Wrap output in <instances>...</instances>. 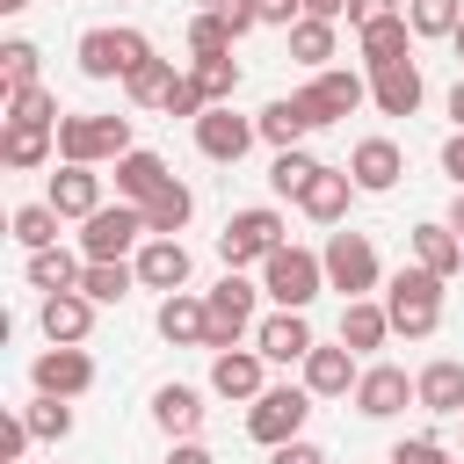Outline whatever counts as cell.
<instances>
[{
	"mask_svg": "<svg viewBox=\"0 0 464 464\" xmlns=\"http://www.w3.org/2000/svg\"><path fill=\"white\" fill-rule=\"evenodd\" d=\"M442 283H450V276H435V268H420V261L392 268V276H384V312H392V334L428 341V334L442 326Z\"/></svg>",
	"mask_w": 464,
	"mask_h": 464,
	"instance_id": "obj_1",
	"label": "cell"
},
{
	"mask_svg": "<svg viewBox=\"0 0 464 464\" xmlns=\"http://www.w3.org/2000/svg\"><path fill=\"white\" fill-rule=\"evenodd\" d=\"M319 290H326V261H319L312 246H290V239H283V246L261 261V297H276L283 312H304Z\"/></svg>",
	"mask_w": 464,
	"mask_h": 464,
	"instance_id": "obj_2",
	"label": "cell"
},
{
	"mask_svg": "<svg viewBox=\"0 0 464 464\" xmlns=\"http://www.w3.org/2000/svg\"><path fill=\"white\" fill-rule=\"evenodd\" d=\"M72 58H80V72H87V80H130V72L152 58V44H145V29L109 22V29H87V36L72 44Z\"/></svg>",
	"mask_w": 464,
	"mask_h": 464,
	"instance_id": "obj_3",
	"label": "cell"
},
{
	"mask_svg": "<svg viewBox=\"0 0 464 464\" xmlns=\"http://www.w3.org/2000/svg\"><path fill=\"white\" fill-rule=\"evenodd\" d=\"M138 246H145V203H123V196H116V203H102V210L80 225V254H87V261H130Z\"/></svg>",
	"mask_w": 464,
	"mask_h": 464,
	"instance_id": "obj_4",
	"label": "cell"
},
{
	"mask_svg": "<svg viewBox=\"0 0 464 464\" xmlns=\"http://www.w3.org/2000/svg\"><path fill=\"white\" fill-rule=\"evenodd\" d=\"M276 246H283V210H268V203H246V210H232V218H225V232H218V254H225V268H261Z\"/></svg>",
	"mask_w": 464,
	"mask_h": 464,
	"instance_id": "obj_5",
	"label": "cell"
},
{
	"mask_svg": "<svg viewBox=\"0 0 464 464\" xmlns=\"http://www.w3.org/2000/svg\"><path fill=\"white\" fill-rule=\"evenodd\" d=\"M130 152V116H58V160L102 167Z\"/></svg>",
	"mask_w": 464,
	"mask_h": 464,
	"instance_id": "obj_6",
	"label": "cell"
},
{
	"mask_svg": "<svg viewBox=\"0 0 464 464\" xmlns=\"http://www.w3.org/2000/svg\"><path fill=\"white\" fill-rule=\"evenodd\" d=\"M319 261H326V290H341V297H370V290L384 283V268H377V246H370V232H326Z\"/></svg>",
	"mask_w": 464,
	"mask_h": 464,
	"instance_id": "obj_7",
	"label": "cell"
},
{
	"mask_svg": "<svg viewBox=\"0 0 464 464\" xmlns=\"http://www.w3.org/2000/svg\"><path fill=\"white\" fill-rule=\"evenodd\" d=\"M254 297H261V283H246L239 268H225V276L203 290V304H210V355H218V348H239V341L254 334Z\"/></svg>",
	"mask_w": 464,
	"mask_h": 464,
	"instance_id": "obj_8",
	"label": "cell"
},
{
	"mask_svg": "<svg viewBox=\"0 0 464 464\" xmlns=\"http://www.w3.org/2000/svg\"><path fill=\"white\" fill-rule=\"evenodd\" d=\"M304 420H312V392H304V384H268V392L246 406V435H254L261 450L297 442V435H304Z\"/></svg>",
	"mask_w": 464,
	"mask_h": 464,
	"instance_id": "obj_9",
	"label": "cell"
},
{
	"mask_svg": "<svg viewBox=\"0 0 464 464\" xmlns=\"http://www.w3.org/2000/svg\"><path fill=\"white\" fill-rule=\"evenodd\" d=\"M254 138H261V123H254V116H239L232 102H210V109L196 116V152H203V160H218V167H239V160L254 152Z\"/></svg>",
	"mask_w": 464,
	"mask_h": 464,
	"instance_id": "obj_10",
	"label": "cell"
},
{
	"mask_svg": "<svg viewBox=\"0 0 464 464\" xmlns=\"http://www.w3.org/2000/svg\"><path fill=\"white\" fill-rule=\"evenodd\" d=\"M29 384H36V392H51V399H80V392H94V355H87V348H72V341H51V348H36Z\"/></svg>",
	"mask_w": 464,
	"mask_h": 464,
	"instance_id": "obj_11",
	"label": "cell"
},
{
	"mask_svg": "<svg viewBox=\"0 0 464 464\" xmlns=\"http://www.w3.org/2000/svg\"><path fill=\"white\" fill-rule=\"evenodd\" d=\"M355 413L362 420H392V413H406V406H420V392H413V377L399 370V362H370L362 377H355Z\"/></svg>",
	"mask_w": 464,
	"mask_h": 464,
	"instance_id": "obj_12",
	"label": "cell"
},
{
	"mask_svg": "<svg viewBox=\"0 0 464 464\" xmlns=\"http://www.w3.org/2000/svg\"><path fill=\"white\" fill-rule=\"evenodd\" d=\"M297 94L312 102V116H319V123H341V116H355V109L370 102V72H348V65H326V72H312V80H304Z\"/></svg>",
	"mask_w": 464,
	"mask_h": 464,
	"instance_id": "obj_13",
	"label": "cell"
},
{
	"mask_svg": "<svg viewBox=\"0 0 464 464\" xmlns=\"http://www.w3.org/2000/svg\"><path fill=\"white\" fill-rule=\"evenodd\" d=\"M210 392L254 406V399L268 392V355H261V348H218V355H210Z\"/></svg>",
	"mask_w": 464,
	"mask_h": 464,
	"instance_id": "obj_14",
	"label": "cell"
},
{
	"mask_svg": "<svg viewBox=\"0 0 464 464\" xmlns=\"http://www.w3.org/2000/svg\"><path fill=\"white\" fill-rule=\"evenodd\" d=\"M297 370H304V392H312V399H348V392H355V377H362V362H355V348H348V341H334V348L319 341Z\"/></svg>",
	"mask_w": 464,
	"mask_h": 464,
	"instance_id": "obj_15",
	"label": "cell"
},
{
	"mask_svg": "<svg viewBox=\"0 0 464 464\" xmlns=\"http://www.w3.org/2000/svg\"><path fill=\"white\" fill-rule=\"evenodd\" d=\"M58 218H72V225H87L94 210H102V174L94 167H80V160H58V174H51V196H44Z\"/></svg>",
	"mask_w": 464,
	"mask_h": 464,
	"instance_id": "obj_16",
	"label": "cell"
},
{
	"mask_svg": "<svg viewBox=\"0 0 464 464\" xmlns=\"http://www.w3.org/2000/svg\"><path fill=\"white\" fill-rule=\"evenodd\" d=\"M254 348H261L268 362H304V355L319 348V334H312V319H304V312H283V304H276V312L254 326Z\"/></svg>",
	"mask_w": 464,
	"mask_h": 464,
	"instance_id": "obj_17",
	"label": "cell"
},
{
	"mask_svg": "<svg viewBox=\"0 0 464 464\" xmlns=\"http://www.w3.org/2000/svg\"><path fill=\"white\" fill-rule=\"evenodd\" d=\"M348 174H355V188H362V196H384V188H399V174H406V152H399L392 138H355V152H348Z\"/></svg>",
	"mask_w": 464,
	"mask_h": 464,
	"instance_id": "obj_18",
	"label": "cell"
},
{
	"mask_svg": "<svg viewBox=\"0 0 464 464\" xmlns=\"http://www.w3.org/2000/svg\"><path fill=\"white\" fill-rule=\"evenodd\" d=\"M355 196H362V188H355V174H348V167H319V174L304 181V196H297V210H304L312 225H341Z\"/></svg>",
	"mask_w": 464,
	"mask_h": 464,
	"instance_id": "obj_19",
	"label": "cell"
},
{
	"mask_svg": "<svg viewBox=\"0 0 464 464\" xmlns=\"http://www.w3.org/2000/svg\"><path fill=\"white\" fill-rule=\"evenodd\" d=\"M130 261H138V283H145V290H160V297H167V290H188V246H181V239L145 232V246H138Z\"/></svg>",
	"mask_w": 464,
	"mask_h": 464,
	"instance_id": "obj_20",
	"label": "cell"
},
{
	"mask_svg": "<svg viewBox=\"0 0 464 464\" xmlns=\"http://www.w3.org/2000/svg\"><path fill=\"white\" fill-rule=\"evenodd\" d=\"M36 326H44V341H87L94 334V297L87 290H44V312H36Z\"/></svg>",
	"mask_w": 464,
	"mask_h": 464,
	"instance_id": "obj_21",
	"label": "cell"
},
{
	"mask_svg": "<svg viewBox=\"0 0 464 464\" xmlns=\"http://www.w3.org/2000/svg\"><path fill=\"white\" fill-rule=\"evenodd\" d=\"M160 341L174 348H210V304L196 290H167L160 297Z\"/></svg>",
	"mask_w": 464,
	"mask_h": 464,
	"instance_id": "obj_22",
	"label": "cell"
},
{
	"mask_svg": "<svg viewBox=\"0 0 464 464\" xmlns=\"http://www.w3.org/2000/svg\"><path fill=\"white\" fill-rule=\"evenodd\" d=\"M413 44H420V36H413L406 7H399V14H384V22H370V29H355V58H362V72H377V65H399Z\"/></svg>",
	"mask_w": 464,
	"mask_h": 464,
	"instance_id": "obj_23",
	"label": "cell"
},
{
	"mask_svg": "<svg viewBox=\"0 0 464 464\" xmlns=\"http://www.w3.org/2000/svg\"><path fill=\"white\" fill-rule=\"evenodd\" d=\"M420 94H428V80H420V65H413V58H399V65H377V72H370V102H377V116H413V109H420Z\"/></svg>",
	"mask_w": 464,
	"mask_h": 464,
	"instance_id": "obj_24",
	"label": "cell"
},
{
	"mask_svg": "<svg viewBox=\"0 0 464 464\" xmlns=\"http://www.w3.org/2000/svg\"><path fill=\"white\" fill-rule=\"evenodd\" d=\"M203 413H210V406H203V392H196V384H160V392H152V428H160L167 442L196 435V428H203Z\"/></svg>",
	"mask_w": 464,
	"mask_h": 464,
	"instance_id": "obj_25",
	"label": "cell"
},
{
	"mask_svg": "<svg viewBox=\"0 0 464 464\" xmlns=\"http://www.w3.org/2000/svg\"><path fill=\"white\" fill-rule=\"evenodd\" d=\"M254 123H261V138H268L276 152H283V145H304V138L319 130V116H312V102H304V94H276Z\"/></svg>",
	"mask_w": 464,
	"mask_h": 464,
	"instance_id": "obj_26",
	"label": "cell"
},
{
	"mask_svg": "<svg viewBox=\"0 0 464 464\" xmlns=\"http://www.w3.org/2000/svg\"><path fill=\"white\" fill-rule=\"evenodd\" d=\"M413 392H420V406H428V413L457 420V413H464V362H457V355H435V362L413 377Z\"/></svg>",
	"mask_w": 464,
	"mask_h": 464,
	"instance_id": "obj_27",
	"label": "cell"
},
{
	"mask_svg": "<svg viewBox=\"0 0 464 464\" xmlns=\"http://www.w3.org/2000/svg\"><path fill=\"white\" fill-rule=\"evenodd\" d=\"M167 181H174V174H167V160H160V152H145V145H130V152L116 160V196H123V203H152Z\"/></svg>",
	"mask_w": 464,
	"mask_h": 464,
	"instance_id": "obj_28",
	"label": "cell"
},
{
	"mask_svg": "<svg viewBox=\"0 0 464 464\" xmlns=\"http://www.w3.org/2000/svg\"><path fill=\"white\" fill-rule=\"evenodd\" d=\"M406 246H413V261H420V268H435V276H457V268H464V239L450 232V218L413 225V232H406Z\"/></svg>",
	"mask_w": 464,
	"mask_h": 464,
	"instance_id": "obj_29",
	"label": "cell"
},
{
	"mask_svg": "<svg viewBox=\"0 0 464 464\" xmlns=\"http://www.w3.org/2000/svg\"><path fill=\"white\" fill-rule=\"evenodd\" d=\"M58 160V130H29V123H0V167L29 174V167H51Z\"/></svg>",
	"mask_w": 464,
	"mask_h": 464,
	"instance_id": "obj_30",
	"label": "cell"
},
{
	"mask_svg": "<svg viewBox=\"0 0 464 464\" xmlns=\"http://www.w3.org/2000/svg\"><path fill=\"white\" fill-rule=\"evenodd\" d=\"M341 341H348L355 355L384 348V341H392V312H384L377 297H348V304H341Z\"/></svg>",
	"mask_w": 464,
	"mask_h": 464,
	"instance_id": "obj_31",
	"label": "cell"
},
{
	"mask_svg": "<svg viewBox=\"0 0 464 464\" xmlns=\"http://www.w3.org/2000/svg\"><path fill=\"white\" fill-rule=\"evenodd\" d=\"M188 218H196V188H188V181H167V188L145 203V232H160V239H181Z\"/></svg>",
	"mask_w": 464,
	"mask_h": 464,
	"instance_id": "obj_32",
	"label": "cell"
},
{
	"mask_svg": "<svg viewBox=\"0 0 464 464\" xmlns=\"http://www.w3.org/2000/svg\"><path fill=\"white\" fill-rule=\"evenodd\" d=\"M334 29H341V22L297 14V22H290V58H297V65H312V72H326V65H334V44H341Z\"/></svg>",
	"mask_w": 464,
	"mask_h": 464,
	"instance_id": "obj_33",
	"label": "cell"
},
{
	"mask_svg": "<svg viewBox=\"0 0 464 464\" xmlns=\"http://www.w3.org/2000/svg\"><path fill=\"white\" fill-rule=\"evenodd\" d=\"M80 290H87L94 304H123V297L145 290V283H138V261H87V268H80Z\"/></svg>",
	"mask_w": 464,
	"mask_h": 464,
	"instance_id": "obj_34",
	"label": "cell"
},
{
	"mask_svg": "<svg viewBox=\"0 0 464 464\" xmlns=\"http://www.w3.org/2000/svg\"><path fill=\"white\" fill-rule=\"evenodd\" d=\"M174 80H181V72H174V58H160V51H152V58H145V65L123 80V94H130V109H167Z\"/></svg>",
	"mask_w": 464,
	"mask_h": 464,
	"instance_id": "obj_35",
	"label": "cell"
},
{
	"mask_svg": "<svg viewBox=\"0 0 464 464\" xmlns=\"http://www.w3.org/2000/svg\"><path fill=\"white\" fill-rule=\"evenodd\" d=\"M80 268H87V254H65V246H44V254H29V290H80Z\"/></svg>",
	"mask_w": 464,
	"mask_h": 464,
	"instance_id": "obj_36",
	"label": "cell"
},
{
	"mask_svg": "<svg viewBox=\"0 0 464 464\" xmlns=\"http://www.w3.org/2000/svg\"><path fill=\"white\" fill-rule=\"evenodd\" d=\"M58 116H65V109H58V94H51V87H36V80H29V87H7V123L58 130Z\"/></svg>",
	"mask_w": 464,
	"mask_h": 464,
	"instance_id": "obj_37",
	"label": "cell"
},
{
	"mask_svg": "<svg viewBox=\"0 0 464 464\" xmlns=\"http://www.w3.org/2000/svg\"><path fill=\"white\" fill-rule=\"evenodd\" d=\"M58 225H65V218H58L51 203H22V210L7 218V232H14V246H22V254H44V246H58Z\"/></svg>",
	"mask_w": 464,
	"mask_h": 464,
	"instance_id": "obj_38",
	"label": "cell"
},
{
	"mask_svg": "<svg viewBox=\"0 0 464 464\" xmlns=\"http://www.w3.org/2000/svg\"><path fill=\"white\" fill-rule=\"evenodd\" d=\"M188 80L210 94V102H232L239 94V58L232 51H210V58H188Z\"/></svg>",
	"mask_w": 464,
	"mask_h": 464,
	"instance_id": "obj_39",
	"label": "cell"
},
{
	"mask_svg": "<svg viewBox=\"0 0 464 464\" xmlns=\"http://www.w3.org/2000/svg\"><path fill=\"white\" fill-rule=\"evenodd\" d=\"M319 167H326V160H312V152H304V145H283V152H276V167H268V188H276V196H290V203H297V196H304V181H312V174H319Z\"/></svg>",
	"mask_w": 464,
	"mask_h": 464,
	"instance_id": "obj_40",
	"label": "cell"
},
{
	"mask_svg": "<svg viewBox=\"0 0 464 464\" xmlns=\"http://www.w3.org/2000/svg\"><path fill=\"white\" fill-rule=\"evenodd\" d=\"M22 420H29V435H36V442H65V435H72V399L36 392V399L22 406Z\"/></svg>",
	"mask_w": 464,
	"mask_h": 464,
	"instance_id": "obj_41",
	"label": "cell"
},
{
	"mask_svg": "<svg viewBox=\"0 0 464 464\" xmlns=\"http://www.w3.org/2000/svg\"><path fill=\"white\" fill-rule=\"evenodd\" d=\"M406 22H413V36H420V44H435V36H457V22H464V0H406Z\"/></svg>",
	"mask_w": 464,
	"mask_h": 464,
	"instance_id": "obj_42",
	"label": "cell"
},
{
	"mask_svg": "<svg viewBox=\"0 0 464 464\" xmlns=\"http://www.w3.org/2000/svg\"><path fill=\"white\" fill-rule=\"evenodd\" d=\"M232 44H239V29H232L225 7H203V14L188 22V58H210V51H232Z\"/></svg>",
	"mask_w": 464,
	"mask_h": 464,
	"instance_id": "obj_43",
	"label": "cell"
},
{
	"mask_svg": "<svg viewBox=\"0 0 464 464\" xmlns=\"http://www.w3.org/2000/svg\"><path fill=\"white\" fill-rule=\"evenodd\" d=\"M36 58H44V51H36L29 36H7V44H0V94H7V87H29V80H36Z\"/></svg>",
	"mask_w": 464,
	"mask_h": 464,
	"instance_id": "obj_44",
	"label": "cell"
},
{
	"mask_svg": "<svg viewBox=\"0 0 464 464\" xmlns=\"http://www.w3.org/2000/svg\"><path fill=\"white\" fill-rule=\"evenodd\" d=\"M203 109H210V94H203V87H196V80H188V72H181V80H174V94H167V109H160V116H181V123H196V116H203Z\"/></svg>",
	"mask_w": 464,
	"mask_h": 464,
	"instance_id": "obj_45",
	"label": "cell"
},
{
	"mask_svg": "<svg viewBox=\"0 0 464 464\" xmlns=\"http://www.w3.org/2000/svg\"><path fill=\"white\" fill-rule=\"evenodd\" d=\"M384 464H450V450H442L435 435H406V442H392Z\"/></svg>",
	"mask_w": 464,
	"mask_h": 464,
	"instance_id": "obj_46",
	"label": "cell"
},
{
	"mask_svg": "<svg viewBox=\"0 0 464 464\" xmlns=\"http://www.w3.org/2000/svg\"><path fill=\"white\" fill-rule=\"evenodd\" d=\"M29 442H36V435H29L22 406H14V413H7V428H0V464H22V457H29Z\"/></svg>",
	"mask_w": 464,
	"mask_h": 464,
	"instance_id": "obj_47",
	"label": "cell"
},
{
	"mask_svg": "<svg viewBox=\"0 0 464 464\" xmlns=\"http://www.w3.org/2000/svg\"><path fill=\"white\" fill-rule=\"evenodd\" d=\"M268 464H326V450L297 435V442H276V450H268Z\"/></svg>",
	"mask_w": 464,
	"mask_h": 464,
	"instance_id": "obj_48",
	"label": "cell"
},
{
	"mask_svg": "<svg viewBox=\"0 0 464 464\" xmlns=\"http://www.w3.org/2000/svg\"><path fill=\"white\" fill-rule=\"evenodd\" d=\"M254 14H261L268 29H290V22L304 14V0H254Z\"/></svg>",
	"mask_w": 464,
	"mask_h": 464,
	"instance_id": "obj_49",
	"label": "cell"
},
{
	"mask_svg": "<svg viewBox=\"0 0 464 464\" xmlns=\"http://www.w3.org/2000/svg\"><path fill=\"white\" fill-rule=\"evenodd\" d=\"M406 0H348V22L355 29H370V22H384V14H399Z\"/></svg>",
	"mask_w": 464,
	"mask_h": 464,
	"instance_id": "obj_50",
	"label": "cell"
},
{
	"mask_svg": "<svg viewBox=\"0 0 464 464\" xmlns=\"http://www.w3.org/2000/svg\"><path fill=\"white\" fill-rule=\"evenodd\" d=\"M167 464H218V457H210L196 435H181V442H167Z\"/></svg>",
	"mask_w": 464,
	"mask_h": 464,
	"instance_id": "obj_51",
	"label": "cell"
},
{
	"mask_svg": "<svg viewBox=\"0 0 464 464\" xmlns=\"http://www.w3.org/2000/svg\"><path fill=\"white\" fill-rule=\"evenodd\" d=\"M442 174L464 188V130H450V138H442Z\"/></svg>",
	"mask_w": 464,
	"mask_h": 464,
	"instance_id": "obj_52",
	"label": "cell"
},
{
	"mask_svg": "<svg viewBox=\"0 0 464 464\" xmlns=\"http://www.w3.org/2000/svg\"><path fill=\"white\" fill-rule=\"evenodd\" d=\"M304 14H319V22H341V14H348V0H304Z\"/></svg>",
	"mask_w": 464,
	"mask_h": 464,
	"instance_id": "obj_53",
	"label": "cell"
},
{
	"mask_svg": "<svg viewBox=\"0 0 464 464\" xmlns=\"http://www.w3.org/2000/svg\"><path fill=\"white\" fill-rule=\"evenodd\" d=\"M450 123L464 130V72H457V87H450Z\"/></svg>",
	"mask_w": 464,
	"mask_h": 464,
	"instance_id": "obj_54",
	"label": "cell"
},
{
	"mask_svg": "<svg viewBox=\"0 0 464 464\" xmlns=\"http://www.w3.org/2000/svg\"><path fill=\"white\" fill-rule=\"evenodd\" d=\"M450 232L464 239V188H457V203H450Z\"/></svg>",
	"mask_w": 464,
	"mask_h": 464,
	"instance_id": "obj_55",
	"label": "cell"
},
{
	"mask_svg": "<svg viewBox=\"0 0 464 464\" xmlns=\"http://www.w3.org/2000/svg\"><path fill=\"white\" fill-rule=\"evenodd\" d=\"M22 7H29V0H0V14H22Z\"/></svg>",
	"mask_w": 464,
	"mask_h": 464,
	"instance_id": "obj_56",
	"label": "cell"
},
{
	"mask_svg": "<svg viewBox=\"0 0 464 464\" xmlns=\"http://www.w3.org/2000/svg\"><path fill=\"white\" fill-rule=\"evenodd\" d=\"M450 44H457V58H464V22H457V36H450Z\"/></svg>",
	"mask_w": 464,
	"mask_h": 464,
	"instance_id": "obj_57",
	"label": "cell"
},
{
	"mask_svg": "<svg viewBox=\"0 0 464 464\" xmlns=\"http://www.w3.org/2000/svg\"><path fill=\"white\" fill-rule=\"evenodd\" d=\"M210 7H232V0H210Z\"/></svg>",
	"mask_w": 464,
	"mask_h": 464,
	"instance_id": "obj_58",
	"label": "cell"
},
{
	"mask_svg": "<svg viewBox=\"0 0 464 464\" xmlns=\"http://www.w3.org/2000/svg\"><path fill=\"white\" fill-rule=\"evenodd\" d=\"M457 420H464V413H457Z\"/></svg>",
	"mask_w": 464,
	"mask_h": 464,
	"instance_id": "obj_59",
	"label": "cell"
}]
</instances>
